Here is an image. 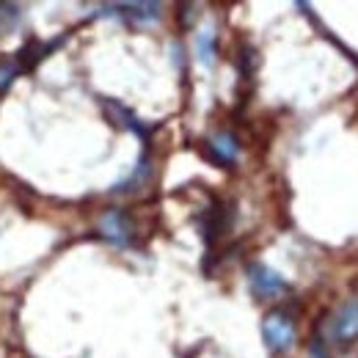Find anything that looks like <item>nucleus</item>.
Masks as SVG:
<instances>
[{
    "label": "nucleus",
    "mask_w": 358,
    "mask_h": 358,
    "mask_svg": "<svg viewBox=\"0 0 358 358\" xmlns=\"http://www.w3.org/2000/svg\"><path fill=\"white\" fill-rule=\"evenodd\" d=\"M262 336L273 353H287L295 345L298 328H295V317L287 309H275L262 320Z\"/></svg>",
    "instance_id": "1"
},
{
    "label": "nucleus",
    "mask_w": 358,
    "mask_h": 358,
    "mask_svg": "<svg viewBox=\"0 0 358 358\" xmlns=\"http://www.w3.org/2000/svg\"><path fill=\"white\" fill-rule=\"evenodd\" d=\"M248 284H251V292L259 298V301H278L289 292V284L281 273H275L273 268L257 262L248 268Z\"/></svg>",
    "instance_id": "2"
},
{
    "label": "nucleus",
    "mask_w": 358,
    "mask_h": 358,
    "mask_svg": "<svg viewBox=\"0 0 358 358\" xmlns=\"http://www.w3.org/2000/svg\"><path fill=\"white\" fill-rule=\"evenodd\" d=\"M99 234L119 248H130L135 243V226L124 210H108L99 218Z\"/></svg>",
    "instance_id": "3"
},
{
    "label": "nucleus",
    "mask_w": 358,
    "mask_h": 358,
    "mask_svg": "<svg viewBox=\"0 0 358 358\" xmlns=\"http://www.w3.org/2000/svg\"><path fill=\"white\" fill-rule=\"evenodd\" d=\"M328 339L336 345H353L358 342V301L345 303L339 312L331 317Z\"/></svg>",
    "instance_id": "4"
},
{
    "label": "nucleus",
    "mask_w": 358,
    "mask_h": 358,
    "mask_svg": "<svg viewBox=\"0 0 358 358\" xmlns=\"http://www.w3.org/2000/svg\"><path fill=\"white\" fill-rule=\"evenodd\" d=\"M231 207L224 204V201H215V204H210L207 210H204V215H201V234H204V243L207 245H215L221 237H224L226 231L231 229Z\"/></svg>",
    "instance_id": "5"
},
{
    "label": "nucleus",
    "mask_w": 358,
    "mask_h": 358,
    "mask_svg": "<svg viewBox=\"0 0 358 358\" xmlns=\"http://www.w3.org/2000/svg\"><path fill=\"white\" fill-rule=\"evenodd\" d=\"M105 8L108 11H119V17L141 22V25L157 22L160 20V11H163L160 3H116V6H105Z\"/></svg>",
    "instance_id": "6"
},
{
    "label": "nucleus",
    "mask_w": 358,
    "mask_h": 358,
    "mask_svg": "<svg viewBox=\"0 0 358 358\" xmlns=\"http://www.w3.org/2000/svg\"><path fill=\"white\" fill-rule=\"evenodd\" d=\"M210 152H213V160L221 163V166H234L237 157H240V143L231 133H218L210 138Z\"/></svg>",
    "instance_id": "7"
},
{
    "label": "nucleus",
    "mask_w": 358,
    "mask_h": 358,
    "mask_svg": "<svg viewBox=\"0 0 358 358\" xmlns=\"http://www.w3.org/2000/svg\"><path fill=\"white\" fill-rule=\"evenodd\" d=\"M105 113H108V119H113L119 127L133 130L138 138H146V135H149V130H146V127H141V122L135 119L133 113H130L122 102H116V99H105Z\"/></svg>",
    "instance_id": "8"
},
{
    "label": "nucleus",
    "mask_w": 358,
    "mask_h": 358,
    "mask_svg": "<svg viewBox=\"0 0 358 358\" xmlns=\"http://www.w3.org/2000/svg\"><path fill=\"white\" fill-rule=\"evenodd\" d=\"M17 75H22V66L17 64V58H11V61H0V91L8 89V86L14 83Z\"/></svg>",
    "instance_id": "9"
},
{
    "label": "nucleus",
    "mask_w": 358,
    "mask_h": 358,
    "mask_svg": "<svg viewBox=\"0 0 358 358\" xmlns=\"http://www.w3.org/2000/svg\"><path fill=\"white\" fill-rule=\"evenodd\" d=\"M199 55H201V61H204L207 66L215 61V36H213V31H204V34L199 36Z\"/></svg>",
    "instance_id": "10"
},
{
    "label": "nucleus",
    "mask_w": 358,
    "mask_h": 358,
    "mask_svg": "<svg viewBox=\"0 0 358 358\" xmlns=\"http://www.w3.org/2000/svg\"><path fill=\"white\" fill-rule=\"evenodd\" d=\"M17 22H20V8L11 3H0V34L14 28Z\"/></svg>",
    "instance_id": "11"
},
{
    "label": "nucleus",
    "mask_w": 358,
    "mask_h": 358,
    "mask_svg": "<svg viewBox=\"0 0 358 358\" xmlns=\"http://www.w3.org/2000/svg\"><path fill=\"white\" fill-rule=\"evenodd\" d=\"M312 358H328V353L322 350V342H314V348H312Z\"/></svg>",
    "instance_id": "12"
}]
</instances>
